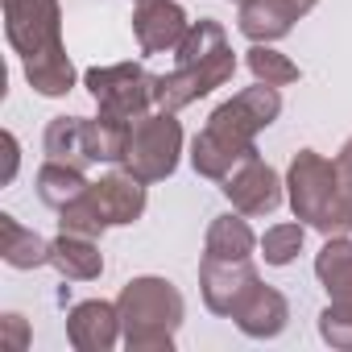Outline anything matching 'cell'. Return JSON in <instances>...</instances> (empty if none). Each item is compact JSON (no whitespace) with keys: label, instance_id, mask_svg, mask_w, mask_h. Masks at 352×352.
Wrapping results in <instances>:
<instances>
[{"label":"cell","instance_id":"6da1fadb","mask_svg":"<svg viewBox=\"0 0 352 352\" xmlns=\"http://www.w3.org/2000/svg\"><path fill=\"white\" fill-rule=\"evenodd\" d=\"M5 17V38L17 50L25 79L38 96L58 100L75 91L79 71L63 42V5L58 0H0Z\"/></svg>","mask_w":352,"mask_h":352},{"label":"cell","instance_id":"7a4b0ae2","mask_svg":"<svg viewBox=\"0 0 352 352\" xmlns=\"http://www.w3.org/2000/svg\"><path fill=\"white\" fill-rule=\"evenodd\" d=\"M120 327H124V348L129 352H174V336H179L187 319V302L170 278L141 274L129 278L116 294Z\"/></svg>","mask_w":352,"mask_h":352},{"label":"cell","instance_id":"3957f363","mask_svg":"<svg viewBox=\"0 0 352 352\" xmlns=\"http://www.w3.org/2000/svg\"><path fill=\"white\" fill-rule=\"evenodd\" d=\"M286 204L294 220L323 236H352V195L340 187L336 162L315 149H298L286 166Z\"/></svg>","mask_w":352,"mask_h":352},{"label":"cell","instance_id":"277c9868","mask_svg":"<svg viewBox=\"0 0 352 352\" xmlns=\"http://www.w3.org/2000/svg\"><path fill=\"white\" fill-rule=\"evenodd\" d=\"M153 83H157V75H149L141 63H112V67L83 71V87L91 91L96 112L112 116V120H124V124H137L141 116H149L157 108L153 104Z\"/></svg>","mask_w":352,"mask_h":352},{"label":"cell","instance_id":"5b68a950","mask_svg":"<svg viewBox=\"0 0 352 352\" xmlns=\"http://www.w3.org/2000/svg\"><path fill=\"white\" fill-rule=\"evenodd\" d=\"M179 157H183V124H179V112H149L133 124V137H129V149H124V170L137 174L141 183H162L179 170Z\"/></svg>","mask_w":352,"mask_h":352},{"label":"cell","instance_id":"8992f818","mask_svg":"<svg viewBox=\"0 0 352 352\" xmlns=\"http://www.w3.org/2000/svg\"><path fill=\"white\" fill-rule=\"evenodd\" d=\"M282 116V91L270 83H253L245 91H236L232 100H224L212 116H208V133H216L220 141L236 145V149H253L257 133H265L274 120Z\"/></svg>","mask_w":352,"mask_h":352},{"label":"cell","instance_id":"52a82bcc","mask_svg":"<svg viewBox=\"0 0 352 352\" xmlns=\"http://www.w3.org/2000/svg\"><path fill=\"white\" fill-rule=\"evenodd\" d=\"M232 75H236V54H232V46H224L220 54H212L204 63H187V67H174L170 75H157L153 104L162 112H183L195 100L212 96L216 87H224Z\"/></svg>","mask_w":352,"mask_h":352},{"label":"cell","instance_id":"ba28073f","mask_svg":"<svg viewBox=\"0 0 352 352\" xmlns=\"http://www.w3.org/2000/svg\"><path fill=\"white\" fill-rule=\"evenodd\" d=\"M220 191L228 195L232 212L257 220V216H274V212L282 208V199H286V179H282L270 162H261V153H257V157H249L245 166H236V170L228 174V179L220 183Z\"/></svg>","mask_w":352,"mask_h":352},{"label":"cell","instance_id":"9c48e42d","mask_svg":"<svg viewBox=\"0 0 352 352\" xmlns=\"http://www.w3.org/2000/svg\"><path fill=\"white\" fill-rule=\"evenodd\" d=\"M261 286V274L253 265V257L245 261H224V257H204L199 261V294H204V307L212 315H224L232 319L241 311V302Z\"/></svg>","mask_w":352,"mask_h":352},{"label":"cell","instance_id":"30bf717a","mask_svg":"<svg viewBox=\"0 0 352 352\" xmlns=\"http://www.w3.org/2000/svg\"><path fill=\"white\" fill-rule=\"evenodd\" d=\"M187 30H191V17L179 0H141L133 13V38L141 54H174Z\"/></svg>","mask_w":352,"mask_h":352},{"label":"cell","instance_id":"8fae6325","mask_svg":"<svg viewBox=\"0 0 352 352\" xmlns=\"http://www.w3.org/2000/svg\"><path fill=\"white\" fill-rule=\"evenodd\" d=\"M67 340L75 352H112L124 340L120 311L108 298H83L67 311Z\"/></svg>","mask_w":352,"mask_h":352},{"label":"cell","instance_id":"7c38bea8","mask_svg":"<svg viewBox=\"0 0 352 352\" xmlns=\"http://www.w3.org/2000/svg\"><path fill=\"white\" fill-rule=\"evenodd\" d=\"M145 187H149V183H141L137 174H129V170L120 166V170L104 174L100 183H91V195H96L104 220H108L112 228H120V224H137V220L145 216V204H149V199H145Z\"/></svg>","mask_w":352,"mask_h":352},{"label":"cell","instance_id":"4fadbf2b","mask_svg":"<svg viewBox=\"0 0 352 352\" xmlns=\"http://www.w3.org/2000/svg\"><path fill=\"white\" fill-rule=\"evenodd\" d=\"M294 21H302V13L290 5V0H241L236 5V30L249 38V42H282Z\"/></svg>","mask_w":352,"mask_h":352},{"label":"cell","instance_id":"5bb4252c","mask_svg":"<svg viewBox=\"0 0 352 352\" xmlns=\"http://www.w3.org/2000/svg\"><path fill=\"white\" fill-rule=\"evenodd\" d=\"M232 323H236L249 340H278V336L286 331V323H290V302H286L282 290L257 286V290L241 302V311L232 315Z\"/></svg>","mask_w":352,"mask_h":352},{"label":"cell","instance_id":"9a60e30c","mask_svg":"<svg viewBox=\"0 0 352 352\" xmlns=\"http://www.w3.org/2000/svg\"><path fill=\"white\" fill-rule=\"evenodd\" d=\"M50 265H54L67 282H96V278L104 274L100 241L75 236V232H58V236L50 241Z\"/></svg>","mask_w":352,"mask_h":352},{"label":"cell","instance_id":"2e32d148","mask_svg":"<svg viewBox=\"0 0 352 352\" xmlns=\"http://www.w3.org/2000/svg\"><path fill=\"white\" fill-rule=\"evenodd\" d=\"M261 249L257 232L249 228V216L241 212H228V216H216L208 224V236H204V257H224V261H245Z\"/></svg>","mask_w":352,"mask_h":352},{"label":"cell","instance_id":"e0dca14e","mask_svg":"<svg viewBox=\"0 0 352 352\" xmlns=\"http://www.w3.org/2000/svg\"><path fill=\"white\" fill-rule=\"evenodd\" d=\"M0 261L9 270H42L50 265V241H42L34 228L5 212L0 216Z\"/></svg>","mask_w":352,"mask_h":352},{"label":"cell","instance_id":"ac0fdd59","mask_svg":"<svg viewBox=\"0 0 352 352\" xmlns=\"http://www.w3.org/2000/svg\"><path fill=\"white\" fill-rule=\"evenodd\" d=\"M42 149L50 162H67V166L87 170L96 162L91 145H87V116H54L42 133Z\"/></svg>","mask_w":352,"mask_h":352},{"label":"cell","instance_id":"d6986e66","mask_svg":"<svg viewBox=\"0 0 352 352\" xmlns=\"http://www.w3.org/2000/svg\"><path fill=\"white\" fill-rule=\"evenodd\" d=\"M315 278L327 302H352V236H327L315 253Z\"/></svg>","mask_w":352,"mask_h":352},{"label":"cell","instance_id":"ffe728a7","mask_svg":"<svg viewBox=\"0 0 352 352\" xmlns=\"http://www.w3.org/2000/svg\"><path fill=\"white\" fill-rule=\"evenodd\" d=\"M249 157H257V149H232L228 141L212 137L208 129H199L195 141H191V166H195V174H204L212 183H224L228 174L236 166H245Z\"/></svg>","mask_w":352,"mask_h":352},{"label":"cell","instance_id":"44dd1931","mask_svg":"<svg viewBox=\"0 0 352 352\" xmlns=\"http://www.w3.org/2000/svg\"><path fill=\"white\" fill-rule=\"evenodd\" d=\"M34 187H38V199L46 204V208H54V212H63L71 199H79L91 183L83 179V170L79 166H67V162H42V170H38V179H34Z\"/></svg>","mask_w":352,"mask_h":352},{"label":"cell","instance_id":"7402d4cb","mask_svg":"<svg viewBox=\"0 0 352 352\" xmlns=\"http://www.w3.org/2000/svg\"><path fill=\"white\" fill-rule=\"evenodd\" d=\"M129 137H133V124L124 120H112V116H87V145H91V157L96 162H108V166H120L124 162V149H129Z\"/></svg>","mask_w":352,"mask_h":352},{"label":"cell","instance_id":"603a6c76","mask_svg":"<svg viewBox=\"0 0 352 352\" xmlns=\"http://www.w3.org/2000/svg\"><path fill=\"white\" fill-rule=\"evenodd\" d=\"M245 67L253 71L257 83H270V87H290V83L302 79L298 63H290L282 50H274V46H265V42H253V46L245 50Z\"/></svg>","mask_w":352,"mask_h":352},{"label":"cell","instance_id":"cb8c5ba5","mask_svg":"<svg viewBox=\"0 0 352 352\" xmlns=\"http://www.w3.org/2000/svg\"><path fill=\"white\" fill-rule=\"evenodd\" d=\"M224 46H228L224 25H220V21H212V17H199V21H191L187 38L179 42V50H174V63H179V67H187V63H204V58L220 54Z\"/></svg>","mask_w":352,"mask_h":352},{"label":"cell","instance_id":"d4e9b609","mask_svg":"<svg viewBox=\"0 0 352 352\" xmlns=\"http://www.w3.org/2000/svg\"><path fill=\"white\" fill-rule=\"evenodd\" d=\"M108 228H112V224L104 220V212H100V204H96L91 187L58 212V232H75V236H91V241H100Z\"/></svg>","mask_w":352,"mask_h":352},{"label":"cell","instance_id":"484cf974","mask_svg":"<svg viewBox=\"0 0 352 352\" xmlns=\"http://www.w3.org/2000/svg\"><path fill=\"white\" fill-rule=\"evenodd\" d=\"M302 241H307V224H302V220H286V224L265 228V236H261V257H265V265H274V270L290 265V261L302 253Z\"/></svg>","mask_w":352,"mask_h":352},{"label":"cell","instance_id":"4316f807","mask_svg":"<svg viewBox=\"0 0 352 352\" xmlns=\"http://www.w3.org/2000/svg\"><path fill=\"white\" fill-rule=\"evenodd\" d=\"M319 340L336 352H352V302H327L319 311Z\"/></svg>","mask_w":352,"mask_h":352},{"label":"cell","instance_id":"83f0119b","mask_svg":"<svg viewBox=\"0 0 352 352\" xmlns=\"http://www.w3.org/2000/svg\"><path fill=\"white\" fill-rule=\"evenodd\" d=\"M0 340H5L13 352H25L34 344V331H30V319L17 315V311H5L0 315Z\"/></svg>","mask_w":352,"mask_h":352},{"label":"cell","instance_id":"f1b7e54d","mask_svg":"<svg viewBox=\"0 0 352 352\" xmlns=\"http://www.w3.org/2000/svg\"><path fill=\"white\" fill-rule=\"evenodd\" d=\"M0 145H5V174H0V183L9 187L17 179V170H21V141H17L13 129H5V133H0Z\"/></svg>","mask_w":352,"mask_h":352},{"label":"cell","instance_id":"f546056e","mask_svg":"<svg viewBox=\"0 0 352 352\" xmlns=\"http://www.w3.org/2000/svg\"><path fill=\"white\" fill-rule=\"evenodd\" d=\"M331 162H336V174H340V187L352 195V137L340 145V153H336Z\"/></svg>","mask_w":352,"mask_h":352},{"label":"cell","instance_id":"4dcf8cb0","mask_svg":"<svg viewBox=\"0 0 352 352\" xmlns=\"http://www.w3.org/2000/svg\"><path fill=\"white\" fill-rule=\"evenodd\" d=\"M290 5H294V9H298V13H302V17H307V13H311V9H315V5H319V0H290Z\"/></svg>","mask_w":352,"mask_h":352},{"label":"cell","instance_id":"1f68e13d","mask_svg":"<svg viewBox=\"0 0 352 352\" xmlns=\"http://www.w3.org/2000/svg\"><path fill=\"white\" fill-rule=\"evenodd\" d=\"M133 5H141V0H133Z\"/></svg>","mask_w":352,"mask_h":352},{"label":"cell","instance_id":"d6a6232c","mask_svg":"<svg viewBox=\"0 0 352 352\" xmlns=\"http://www.w3.org/2000/svg\"><path fill=\"white\" fill-rule=\"evenodd\" d=\"M232 5H241V0H232Z\"/></svg>","mask_w":352,"mask_h":352}]
</instances>
